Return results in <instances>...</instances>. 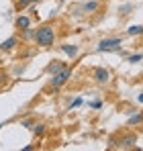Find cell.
Here are the masks:
<instances>
[{
	"mask_svg": "<svg viewBox=\"0 0 143 151\" xmlns=\"http://www.w3.org/2000/svg\"><path fill=\"white\" fill-rule=\"evenodd\" d=\"M35 2H39V0H31V4H35Z\"/></svg>",
	"mask_w": 143,
	"mask_h": 151,
	"instance_id": "7402d4cb",
	"label": "cell"
},
{
	"mask_svg": "<svg viewBox=\"0 0 143 151\" xmlns=\"http://www.w3.org/2000/svg\"><path fill=\"white\" fill-rule=\"evenodd\" d=\"M0 129H2V125H0Z\"/></svg>",
	"mask_w": 143,
	"mask_h": 151,
	"instance_id": "cb8c5ba5",
	"label": "cell"
},
{
	"mask_svg": "<svg viewBox=\"0 0 143 151\" xmlns=\"http://www.w3.org/2000/svg\"><path fill=\"white\" fill-rule=\"evenodd\" d=\"M72 78V68H66V70H61L59 74H55V76H51V82H49V86L53 88V90H59L68 80Z\"/></svg>",
	"mask_w": 143,
	"mask_h": 151,
	"instance_id": "7a4b0ae2",
	"label": "cell"
},
{
	"mask_svg": "<svg viewBox=\"0 0 143 151\" xmlns=\"http://www.w3.org/2000/svg\"><path fill=\"white\" fill-rule=\"evenodd\" d=\"M17 43H19V39H17V37H10V39H6V41L0 43V49L2 51H10V49L17 47Z\"/></svg>",
	"mask_w": 143,
	"mask_h": 151,
	"instance_id": "ba28073f",
	"label": "cell"
},
{
	"mask_svg": "<svg viewBox=\"0 0 143 151\" xmlns=\"http://www.w3.org/2000/svg\"><path fill=\"white\" fill-rule=\"evenodd\" d=\"M43 131H45V125H41V123H37V125H33V133L39 137V135H43Z\"/></svg>",
	"mask_w": 143,
	"mask_h": 151,
	"instance_id": "4fadbf2b",
	"label": "cell"
},
{
	"mask_svg": "<svg viewBox=\"0 0 143 151\" xmlns=\"http://www.w3.org/2000/svg\"><path fill=\"white\" fill-rule=\"evenodd\" d=\"M127 123H129V127H139V125H143V112H137V114H135V112H133V114H131V116H129V121H127Z\"/></svg>",
	"mask_w": 143,
	"mask_h": 151,
	"instance_id": "9c48e42d",
	"label": "cell"
},
{
	"mask_svg": "<svg viewBox=\"0 0 143 151\" xmlns=\"http://www.w3.org/2000/svg\"><path fill=\"white\" fill-rule=\"evenodd\" d=\"M14 2H17V0H14Z\"/></svg>",
	"mask_w": 143,
	"mask_h": 151,
	"instance_id": "d4e9b609",
	"label": "cell"
},
{
	"mask_svg": "<svg viewBox=\"0 0 143 151\" xmlns=\"http://www.w3.org/2000/svg\"><path fill=\"white\" fill-rule=\"evenodd\" d=\"M25 39H35V29H25Z\"/></svg>",
	"mask_w": 143,
	"mask_h": 151,
	"instance_id": "9a60e30c",
	"label": "cell"
},
{
	"mask_svg": "<svg viewBox=\"0 0 143 151\" xmlns=\"http://www.w3.org/2000/svg\"><path fill=\"white\" fill-rule=\"evenodd\" d=\"M35 43L39 47H51L55 43V31L51 25H43L35 29Z\"/></svg>",
	"mask_w": 143,
	"mask_h": 151,
	"instance_id": "6da1fadb",
	"label": "cell"
},
{
	"mask_svg": "<svg viewBox=\"0 0 143 151\" xmlns=\"http://www.w3.org/2000/svg\"><path fill=\"white\" fill-rule=\"evenodd\" d=\"M82 104V98H76V100L72 102V108H76V106H80Z\"/></svg>",
	"mask_w": 143,
	"mask_h": 151,
	"instance_id": "ffe728a7",
	"label": "cell"
},
{
	"mask_svg": "<svg viewBox=\"0 0 143 151\" xmlns=\"http://www.w3.org/2000/svg\"><path fill=\"white\" fill-rule=\"evenodd\" d=\"M92 78H94L98 84H108V82H110V74H108V70H104V68H94V70H92Z\"/></svg>",
	"mask_w": 143,
	"mask_h": 151,
	"instance_id": "277c9868",
	"label": "cell"
},
{
	"mask_svg": "<svg viewBox=\"0 0 143 151\" xmlns=\"http://www.w3.org/2000/svg\"><path fill=\"white\" fill-rule=\"evenodd\" d=\"M119 147H123V149H133V147H137V135H135V133H129V135L121 137Z\"/></svg>",
	"mask_w": 143,
	"mask_h": 151,
	"instance_id": "5b68a950",
	"label": "cell"
},
{
	"mask_svg": "<svg viewBox=\"0 0 143 151\" xmlns=\"http://www.w3.org/2000/svg\"><path fill=\"white\" fill-rule=\"evenodd\" d=\"M61 70H66V63L64 61H53V63H49L47 65V74H51V76H55V74H59Z\"/></svg>",
	"mask_w": 143,
	"mask_h": 151,
	"instance_id": "8992f818",
	"label": "cell"
},
{
	"mask_svg": "<svg viewBox=\"0 0 143 151\" xmlns=\"http://www.w3.org/2000/svg\"><path fill=\"white\" fill-rule=\"evenodd\" d=\"M98 6H100V4H98L96 0H92V2H86V4H84L82 8H84V12H88V14H90V12H94V10H98Z\"/></svg>",
	"mask_w": 143,
	"mask_h": 151,
	"instance_id": "7c38bea8",
	"label": "cell"
},
{
	"mask_svg": "<svg viewBox=\"0 0 143 151\" xmlns=\"http://www.w3.org/2000/svg\"><path fill=\"white\" fill-rule=\"evenodd\" d=\"M141 59H143L141 53H137V55H129V61H131V63H137V61H141Z\"/></svg>",
	"mask_w": 143,
	"mask_h": 151,
	"instance_id": "2e32d148",
	"label": "cell"
},
{
	"mask_svg": "<svg viewBox=\"0 0 143 151\" xmlns=\"http://www.w3.org/2000/svg\"><path fill=\"white\" fill-rule=\"evenodd\" d=\"M23 127H27V129H33V119H23V123H21Z\"/></svg>",
	"mask_w": 143,
	"mask_h": 151,
	"instance_id": "e0dca14e",
	"label": "cell"
},
{
	"mask_svg": "<svg viewBox=\"0 0 143 151\" xmlns=\"http://www.w3.org/2000/svg\"><path fill=\"white\" fill-rule=\"evenodd\" d=\"M31 4V0H17V10H23Z\"/></svg>",
	"mask_w": 143,
	"mask_h": 151,
	"instance_id": "5bb4252c",
	"label": "cell"
},
{
	"mask_svg": "<svg viewBox=\"0 0 143 151\" xmlns=\"http://www.w3.org/2000/svg\"><path fill=\"white\" fill-rule=\"evenodd\" d=\"M61 2H66V0H61Z\"/></svg>",
	"mask_w": 143,
	"mask_h": 151,
	"instance_id": "603a6c76",
	"label": "cell"
},
{
	"mask_svg": "<svg viewBox=\"0 0 143 151\" xmlns=\"http://www.w3.org/2000/svg\"><path fill=\"white\" fill-rule=\"evenodd\" d=\"M61 51L70 57H76L78 55V45H61Z\"/></svg>",
	"mask_w": 143,
	"mask_h": 151,
	"instance_id": "30bf717a",
	"label": "cell"
},
{
	"mask_svg": "<svg viewBox=\"0 0 143 151\" xmlns=\"http://www.w3.org/2000/svg\"><path fill=\"white\" fill-rule=\"evenodd\" d=\"M90 106H92V108H100V106H102V102H100V100H94V102H90Z\"/></svg>",
	"mask_w": 143,
	"mask_h": 151,
	"instance_id": "d6986e66",
	"label": "cell"
},
{
	"mask_svg": "<svg viewBox=\"0 0 143 151\" xmlns=\"http://www.w3.org/2000/svg\"><path fill=\"white\" fill-rule=\"evenodd\" d=\"M127 35H143V25H131L127 29Z\"/></svg>",
	"mask_w": 143,
	"mask_h": 151,
	"instance_id": "8fae6325",
	"label": "cell"
},
{
	"mask_svg": "<svg viewBox=\"0 0 143 151\" xmlns=\"http://www.w3.org/2000/svg\"><path fill=\"white\" fill-rule=\"evenodd\" d=\"M123 45V39L115 37V39H102L98 43V51H119Z\"/></svg>",
	"mask_w": 143,
	"mask_h": 151,
	"instance_id": "3957f363",
	"label": "cell"
},
{
	"mask_svg": "<svg viewBox=\"0 0 143 151\" xmlns=\"http://www.w3.org/2000/svg\"><path fill=\"white\" fill-rule=\"evenodd\" d=\"M14 27H17V29H21V31H25V29H29V27H31V19H29V17H25V14H21V17H17Z\"/></svg>",
	"mask_w": 143,
	"mask_h": 151,
	"instance_id": "52a82bcc",
	"label": "cell"
},
{
	"mask_svg": "<svg viewBox=\"0 0 143 151\" xmlns=\"http://www.w3.org/2000/svg\"><path fill=\"white\" fill-rule=\"evenodd\" d=\"M4 82H8V76L4 74V72H0V84H4Z\"/></svg>",
	"mask_w": 143,
	"mask_h": 151,
	"instance_id": "ac0fdd59",
	"label": "cell"
},
{
	"mask_svg": "<svg viewBox=\"0 0 143 151\" xmlns=\"http://www.w3.org/2000/svg\"><path fill=\"white\" fill-rule=\"evenodd\" d=\"M139 102H143V94H141V96H139Z\"/></svg>",
	"mask_w": 143,
	"mask_h": 151,
	"instance_id": "44dd1931",
	"label": "cell"
}]
</instances>
